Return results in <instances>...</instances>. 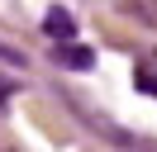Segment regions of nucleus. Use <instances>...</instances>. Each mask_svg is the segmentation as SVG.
Masks as SVG:
<instances>
[{
  "label": "nucleus",
  "mask_w": 157,
  "mask_h": 152,
  "mask_svg": "<svg viewBox=\"0 0 157 152\" xmlns=\"http://www.w3.org/2000/svg\"><path fill=\"white\" fill-rule=\"evenodd\" d=\"M57 57L71 62V66H90V52H86V48H57Z\"/></svg>",
  "instance_id": "nucleus-3"
},
{
  "label": "nucleus",
  "mask_w": 157,
  "mask_h": 152,
  "mask_svg": "<svg viewBox=\"0 0 157 152\" xmlns=\"http://www.w3.org/2000/svg\"><path fill=\"white\" fill-rule=\"evenodd\" d=\"M43 24H48L52 38H71V33H76V19H71L67 10H48V19H43Z\"/></svg>",
  "instance_id": "nucleus-1"
},
{
  "label": "nucleus",
  "mask_w": 157,
  "mask_h": 152,
  "mask_svg": "<svg viewBox=\"0 0 157 152\" xmlns=\"http://www.w3.org/2000/svg\"><path fill=\"white\" fill-rule=\"evenodd\" d=\"M133 86H138V90H147V95H157V57L138 62V76H133Z\"/></svg>",
  "instance_id": "nucleus-2"
}]
</instances>
